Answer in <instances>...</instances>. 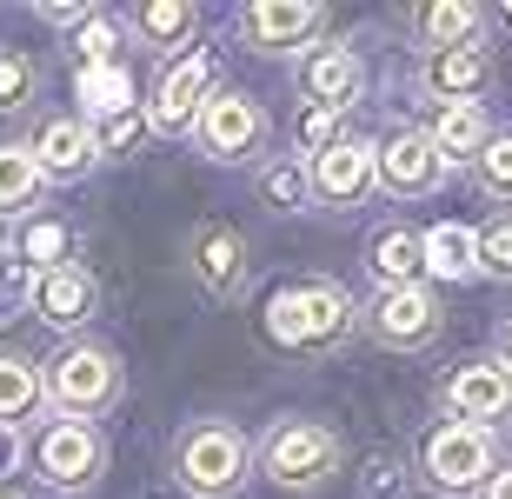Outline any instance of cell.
Wrapping results in <instances>:
<instances>
[{"instance_id":"cell-1","label":"cell","mask_w":512,"mask_h":499,"mask_svg":"<svg viewBox=\"0 0 512 499\" xmlns=\"http://www.w3.org/2000/svg\"><path fill=\"white\" fill-rule=\"evenodd\" d=\"M247 460H253V446L240 426L227 420H200L180 433V446H173V480L187 486L193 499H227L240 493V480H247Z\"/></svg>"},{"instance_id":"cell-2","label":"cell","mask_w":512,"mask_h":499,"mask_svg":"<svg viewBox=\"0 0 512 499\" xmlns=\"http://www.w3.org/2000/svg\"><path fill=\"white\" fill-rule=\"evenodd\" d=\"M266 333L280 346H293V353H326V346H340L346 333H353V300H346L340 287H326V280L286 287V293H273V307H266Z\"/></svg>"},{"instance_id":"cell-3","label":"cell","mask_w":512,"mask_h":499,"mask_svg":"<svg viewBox=\"0 0 512 499\" xmlns=\"http://www.w3.org/2000/svg\"><path fill=\"white\" fill-rule=\"evenodd\" d=\"M260 460H266V473H273V486L313 493V486H326V473L340 466V440H333L320 420H280L266 433Z\"/></svg>"},{"instance_id":"cell-4","label":"cell","mask_w":512,"mask_h":499,"mask_svg":"<svg viewBox=\"0 0 512 499\" xmlns=\"http://www.w3.org/2000/svg\"><path fill=\"white\" fill-rule=\"evenodd\" d=\"M47 400L67 413V420H87V413H107L120 400V360L107 346H67L54 366H47Z\"/></svg>"},{"instance_id":"cell-5","label":"cell","mask_w":512,"mask_h":499,"mask_svg":"<svg viewBox=\"0 0 512 499\" xmlns=\"http://www.w3.org/2000/svg\"><path fill=\"white\" fill-rule=\"evenodd\" d=\"M100 460H107V446H100L94 420H47L34 440V473L47 486H60V493H80V486L100 480Z\"/></svg>"},{"instance_id":"cell-6","label":"cell","mask_w":512,"mask_h":499,"mask_svg":"<svg viewBox=\"0 0 512 499\" xmlns=\"http://www.w3.org/2000/svg\"><path fill=\"white\" fill-rule=\"evenodd\" d=\"M426 480L439 493H479V486L493 480V433H479L466 420H446L426 440Z\"/></svg>"},{"instance_id":"cell-7","label":"cell","mask_w":512,"mask_h":499,"mask_svg":"<svg viewBox=\"0 0 512 499\" xmlns=\"http://www.w3.org/2000/svg\"><path fill=\"white\" fill-rule=\"evenodd\" d=\"M200 147H207L213 160H247L253 147L266 140V114H260V100L253 94H207V107H200Z\"/></svg>"},{"instance_id":"cell-8","label":"cell","mask_w":512,"mask_h":499,"mask_svg":"<svg viewBox=\"0 0 512 499\" xmlns=\"http://www.w3.org/2000/svg\"><path fill=\"white\" fill-rule=\"evenodd\" d=\"M446 406H453V420L493 433V426L512 420V373L499 360H466L453 380H446Z\"/></svg>"},{"instance_id":"cell-9","label":"cell","mask_w":512,"mask_h":499,"mask_svg":"<svg viewBox=\"0 0 512 499\" xmlns=\"http://www.w3.org/2000/svg\"><path fill=\"white\" fill-rule=\"evenodd\" d=\"M373 180H380L386 193H399V200H419V193H433L439 180H446V160H439V147L419 127H406V134H393L386 147H373Z\"/></svg>"},{"instance_id":"cell-10","label":"cell","mask_w":512,"mask_h":499,"mask_svg":"<svg viewBox=\"0 0 512 499\" xmlns=\"http://www.w3.org/2000/svg\"><path fill=\"white\" fill-rule=\"evenodd\" d=\"M373 340L380 346H399V353H413V346L439 340V300L426 287H380V300H373Z\"/></svg>"},{"instance_id":"cell-11","label":"cell","mask_w":512,"mask_h":499,"mask_svg":"<svg viewBox=\"0 0 512 499\" xmlns=\"http://www.w3.org/2000/svg\"><path fill=\"white\" fill-rule=\"evenodd\" d=\"M207 94H213V60L207 54L173 60L167 74H160L153 107H147V127H160V134H187L193 120H200V107H207Z\"/></svg>"},{"instance_id":"cell-12","label":"cell","mask_w":512,"mask_h":499,"mask_svg":"<svg viewBox=\"0 0 512 499\" xmlns=\"http://www.w3.org/2000/svg\"><path fill=\"white\" fill-rule=\"evenodd\" d=\"M306 187L320 193V200H333V207H353V200H366V193H373V140L340 134L326 154L306 160Z\"/></svg>"},{"instance_id":"cell-13","label":"cell","mask_w":512,"mask_h":499,"mask_svg":"<svg viewBox=\"0 0 512 499\" xmlns=\"http://www.w3.org/2000/svg\"><path fill=\"white\" fill-rule=\"evenodd\" d=\"M34 307H40V320L47 327H60V333H74V327H87L94 320V307H100V287H94V273L87 267H47V273H34Z\"/></svg>"},{"instance_id":"cell-14","label":"cell","mask_w":512,"mask_h":499,"mask_svg":"<svg viewBox=\"0 0 512 499\" xmlns=\"http://www.w3.org/2000/svg\"><path fill=\"white\" fill-rule=\"evenodd\" d=\"M240 27H247L253 47L286 54V47H300V40H313L326 27V7H313V0H260V7L240 14Z\"/></svg>"},{"instance_id":"cell-15","label":"cell","mask_w":512,"mask_h":499,"mask_svg":"<svg viewBox=\"0 0 512 499\" xmlns=\"http://www.w3.org/2000/svg\"><path fill=\"white\" fill-rule=\"evenodd\" d=\"M366 87V67L346 47H313V54L300 60V94L313 100V107H326V114H346L353 100H360Z\"/></svg>"},{"instance_id":"cell-16","label":"cell","mask_w":512,"mask_h":499,"mask_svg":"<svg viewBox=\"0 0 512 499\" xmlns=\"http://www.w3.org/2000/svg\"><path fill=\"white\" fill-rule=\"evenodd\" d=\"M187 260H193V280L207 293H220V300H233V293L247 287V240L233 227H200Z\"/></svg>"},{"instance_id":"cell-17","label":"cell","mask_w":512,"mask_h":499,"mask_svg":"<svg viewBox=\"0 0 512 499\" xmlns=\"http://www.w3.org/2000/svg\"><path fill=\"white\" fill-rule=\"evenodd\" d=\"M27 154H34L40 180H80V173L100 160V147H94V127H87V120H47Z\"/></svg>"},{"instance_id":"cell-18","label":"cell","mask_w":512,"mask_h":499,"mask_svg":"<svg viewBox=\"0 0 512 499\" xmlns=\"http://www.w3.org/2000/svg\"><path fill=\"white\" fill-rule=\"evenodd\" d=\"M486 74H493V54H486L479 40L426 54V87H433L446 107H453V100H466V94H479V87H486Z\"/></svg>"},{"instance_id":"cell-19","label":"cell","mask_w":512,"mask_h":499,"mask_svg":"<svg viewBox=\"0 0 512 499\" xmlns=\"http://www.w3.org/2000/svg\"><path fill=\"white\" fill-rule=\"evenodd\" d=\"M439 147V160L446 167H459V160H479L486 154V140H493V127H486V107L479 100H453V107H439L433 134H426Z\"/></svg>"},{"instance_id":"cell-20","label":"cell","mask_w":512,"mask_h":499,"mask_svg":"<svg viewBox=\"0 0 512 499\" xmlns=\"http://www.w3.org/2000/svg\"><path fill=\"white\" fill-rule=\"evenodd\" d=\"M419 253H426V273H439V280H473L479 273V233L453 227V220L419 233Z\"/></svg>"},{"instance_id":"cell-21","label":"cell","mask_w":512,"mask_h":499,"mask_svg":"<svg viewBox=\"0 0 512 499\" xmlns=\"http://www.w3.org/2000/svg\"><path fill=\"white\" fill-rule=\"evenodd\" d=\"M366 267L380 273V287H419V273H426L419 233H406V227L373 233V247H366Z\"/></svg>"},{"instance_id":"cell-22","label":"cell","mask_w":512,"mask_h":499,"mask_svg":"<svg viewBox=\"0 0 512 499\" xmlns=\"http://www.w3.org/2000/svg\"><path fill=\"white\" fill-rule=\"evenodd\" d=\"M40 400H47V386H40V366H34V360H20V353H0V426L27 420Z\"/></svg>"},{"instance_id":"cell-23","label":"cell","mask_w":512,"mask_h":499,"mask_svg":"<svg viewBox=\"0 0 512 499\" xmlns=\"http://www.w3.org/2000/svg\"><path fill=\"white\" fill-rule=\"evenodd\" d=\"M419 34H426V47H466V40H479V7H466V0H439V7H419Z\"/></svg>"},{"instance_id":"cell-24","label":"cell","mask_w":512,"mask_h":499,"mask_svg":"<svg viewBox=\"0 0 512 499\" xmlns=\"http://www.w3.org/2000/svg\"><path fill=\"white\" fill-rule=\"evenodd\" d=\"M193 7H180V0H147V7H133V27L147 34V47H180V40L193 34Z\"/></svg>"},{"instance_id":"cell-25","label":"cell","mask_w":512,"mask_h":499,"mask_svg":"<svg viewBox=\"0 0 512 499\" xmlns=\"http://www.w3.org/2000/svg\"><path fill=\"white\" fill-rule=\"evenodd\" d=\"M40 193V167L27 147H0V213H27Z\"/></svg>"},{"instance_id":"cell-26","label":"cell","mask_w":512,"mask_h":499,"mask_svg":"<svg viewBox=\"0 0 512 499\" xmlns=\"http://www.w3.org/2000/svg\"><path fill=\"white\" fill-rule=\"evenodd\" d=\"M80 100H87V114H100V120L127 114V107H133L127 67H87V74H80Z\"/></svg>"},{"instance_id":"cell-27","label":"cell","mask_w":512,"mask_h":499,"mask_svg":"<svg viewBox=\"0 0 512 499\" xmlns=\"http://www.w3.org/2000/svg\"><path fill=\"white\" fill-rule=\"evenodd\" d=\"M67 247H74V240H67V227H60V220H27V227H20V260H27V267H67Z\"/></svg>"},{"instance_id":"cell-28","label":"cell","mask_w":512,"mask_h":499,"mask_svg":"<svg viewBox=\"0 0 512 499\" xmlns=\"http://www.w3.org/2000/svg\"><path fill=\"white\" fill-rule=\"evenodd\" d=\"M74 47H80V60H87V67H114V54H120V20L114 14H87L74 27Z\"/></svg>"},{"instance_id":"cell-29","label":"cell","mask_w":512,"mask_h":499,"mask_svg":"<svg viewBox=\"0 0 512 499\" xmlns=\"http://www.w3.org/2000/svg\"><path fill=\"white\" fill-rule=\"evenodd\" d=\"M260 193H266V207H280V213H293V207H306V167L300 160H280V167H266V180H260Z\"/></svg>"},{"instance_id":"cell-30","label":"cell","mask_w":512,"mask_h":499,"mask_svg":"<svg viewBox=\"0 0 512 499\" xmlns=\"http://www.w3.org/2000/svg\"><path fill=\"white\" fill-rule=\"evenodd\" d=\"M27 100H34V60L0 54V114H20Z\"/></svg>"},{"instance_id":"cell-31","label":"cell","mask_w":512,"mask_h":499,"mask_svg":"<svg viewBox=\"0 0 512 499\" xmlns=\"http://www.w3.org/2000/svg\"><path fill=\"white\" fill-rule=\"evenodd\" d=\"M479 187L493 193V200H512V134L486 140V154H479Z\"/></svg>"},{"instance_id":"cell-32","label":"cell","mask_w":512,"mask_h":499,"mask_svg":"<svg viewBox=\"0 0 512 499\" xmlns=\"http://www.w3.org/2000/svg\"><path fill=\"white\" fill-rule=\"evenodd\" d=\"M479 273H493V280H512V213L479 233Z\"/></svg>"},{"instance_id":"cell-33","label":"cell","mask_w":512,"mask_h":499,"mask_svg":"<svg viewBox=\"0 0 512 499\" xmlns=\"http://www.w3.org/2000/svg\"><path fill=\"white\" fill-rule=\"evenodd\" d=\"M27 293H34V267L7 247V253H0V320H14V307L27 300Z\"/></svg>"},{"instance_id":"cell-34","label":"cell","mask_w":512,"mask_h":499,"mask_svg":"<svg viewBox=\"0 0 512 499\" xmlns=\"http://www.w3.org/2000/svg\"><path fill=\"white\" fill-rule=\"evenodd\" d=\"M140 134H147V114H114V120H100V134H94V147L100 154H133L140 147Z\"/></svg>"},{"instance_id":"cell-35","label":"cell","mask_w":512,"mask_h":499,"mask_svg":"<svg viewBox=\"0 0 512 499\" xmlns=\"http://www.w3.org/2000/svg\"><path fill=\"white\" fill-rule=\"evenodd\" d=\"M340 140V114H326V107H306L300 114V154L313 160V154H326Z\"/></svg>"},{"instance_id":"cell-36","label":"cell","mask_w":512,"mask_h":499,"mask_svg":"<svg viewBox=\"0 0 512 499\" xmlns=\"http://www.w3.org/2000/svg\"><path fill=\"white\" fill-rule=\"evenodd\" d=\"M399 460L393 453H373V460H366V480H360V499H399Z\"/></svg>"},{"instance_id":"cell-37","label":"cell","mask_w":512,"mask_h":499,"mask_svg":"<svg viewBox=\"0 0 512 499\" xmlns=\"http://www.w3.org/2000/svg\"><path fill=\"white\" fill-rule=\"evenodd\" d=\"M479 499H512V466H499V473H493V480H486V486H479Z\"/></svg>"},{"instance_id":"cell-38","label":"cell","mask_w":512,"mask_h":499,"mask_svg":"<svg viewBox=\"0 0 512 499\" xmlns=\"http://www.w3.org/2000/svg\"><path fill=\"white\" fill-rule=\"evenodd\" d=\"M14 466V426H0V473Z\"/></svg>"},{"instance_id":"cell-39","label":"cell","mask_w":512,"mask_h":499,"mask_svg":"<svg viewBox=\"0 0 512 499\" xmlns=\"http://www.w3.org/2000/svg\"><path fill=\"white\" fill-rule=\"evenodd\" d=\"M499 366H506V373H512V320H506V327H499Z\"/></svg>"},{"instance_id":"cell-40","label":"cell","mask_w":512,"mask_h":499,"mask_svg":"<svg viewBox=\"0 0 512 499\" xmlns=\"http://www.w3.org/2000/svg\"><path fill=\"white\" fill-rule=\"evenodd\" d=\"M0 499H14V493H0Z\"/></svg>"},{"instance_id":"cell-41","label":"cell","mask_w":512,"mask_h":499,"mask_svg":"<svg viewBox=\"0 0 512 499\" xmlns=\"http://www.w3.org/2000/svg\"><path fill=\"white\" fill-rule=\"evenodd\" d=\"M506 20H512V7H506Z\"/></svg>"}]
</instances>
